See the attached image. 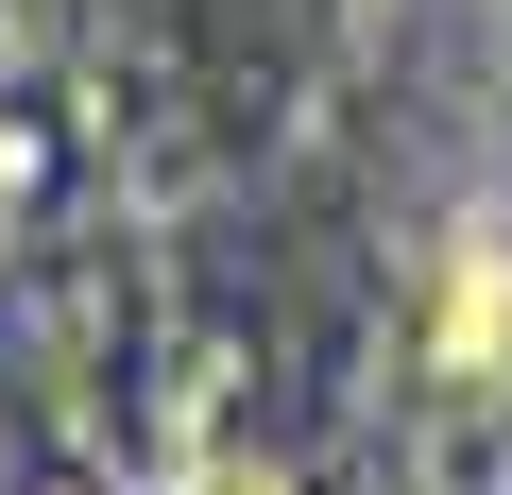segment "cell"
I'll return each instance as SVG.
<instances>
[]
</instances>
